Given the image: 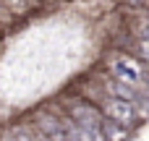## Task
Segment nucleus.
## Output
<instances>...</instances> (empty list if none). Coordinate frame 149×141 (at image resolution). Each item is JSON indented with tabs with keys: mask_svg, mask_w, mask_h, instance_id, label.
Masks as SVG:
<instances>
[{
	"mask_svg": "<svg viewBox=\"0 0 149 141\" xmlns=\"http://www.w3.org/2000/svg\"><path fill=\"white\" fill-rule=\"evenodd\" d=\"M100 110H102V118H107V120H113V123H118V126L134 128V126L139 123L134 102H126V99H113V97H107V99L100 105Z\"/></svg>",
	"mask_w": 149,
	"mask_h": 141,
	"instance_id": "1",
	"label": "nucleus"
},
{
	"mask_svg": "<svg viewBox=\"0 0 149 141\" xmlns=\"http://www.w3.org/2000/svg\"><path fill=\"white\" fill-rule=\"evenodd\" d=\"M100 131H102V136L105 141H126L131 136V128H126V126H118V123H113V120H102V126H100Z\"/></svg>",
	"mask_w": 149,
	"mask_h": 141,
	"instance_id": "2",
	"label": "nucleus"
},
{
	"mask_svg": "<svg viewBox=\"0 0 149 141\" xmlns=\"http://www.w3.org/2000/svg\"><path fill=\"white\" fill-rule=\"evenodd\" d=\"M123 3H126L128 8H136V10H139V8H144V0H123Z\"/></svg>",
	"mask_w": 149,
	"mask_h": 141,
	"instance_id": "3",
	"label": "nucleus"
},
{
	"mask_svg": "<svg viewBox=\"0 0 149 141\" xmlns=\"http://www.w3.org/2000/svg\"><path fill=\"white\" fill-rule=\"evenodd\" d=\"M147 18H149V8H147Z\"/></svg>",
	"mask_w": 149,
	"mask_h": 141,
	"instance_id": "4",
	"label": "nucleus"
}]
</instances>
